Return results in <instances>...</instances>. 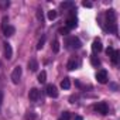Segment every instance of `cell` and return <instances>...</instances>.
<instances>
[{
    "instance_id": "cell-30",
    "label": "cell",
    "mask_w": 120,
    "mask_h": 120,
    "mask_svg": "<svg viewBox=\"0 0 120 120\" xmlns=\"http://www.w3.org/2000/svg\"><path fill=\"white\" fill-rule=\"evenodd\" d=\"M74 120H83V119H82V116H75Z\"/></svg>"
},
{
    "instance_id": "cell-22",
    "label": "cell",
    "mask_w": 120,
    "mask_h": 120,
    "mask_svg": "<svg viewBox=\"0 0 120 120\" xmlns=\"http://www.w3.org/2000/svg\"><path fill=\"white\" fill-rule=\"evenodd\" d=\"M44 44H45V37H41V38H40V41L37 42V49H42Z\"/></svg>"
},
{
    "instance_id": "cell-29",
    "label": "cell",
    "mask_w": 120,
    "mask_h": 120,
    "mask_svg": "<svg viewBox=\"0 0 120 120\" xmlns=\"http://www.w3.org/2000/svg\"><path fill=\"white\" fill-rule=\"evenodd\" d=\"M3 103V90H0V106Z\"/></svg>"
},
{
    "instance_id": "cell-11",
    "label": "cell",
    "mask_w": 120,
    "mask_h": 120,
    "mask_svg": "<svg viewBox=\"0 0 120 120\" xmlns=\"http://www.w3.org/2000/svg\"><path fill=\"white\" fill-rule=\"evenodd\" d=\"M119 56H120V52H119L117 49H114V51L112 52V55H110V58H112V62H113L114 65H117V62H119Z\"/></svg>"
},
{
    "instance_id": "cell-18",
    "label": "cell",
    "mask_w": 120,
    "mask_h": 120,
    "mask_svg": "<svg viewBox=\"0 0 120 120\" xmlns=\"http://www.w3.org/2000/svg\"><path fill=\"white\" fill-rule=\"evenodd\" d=\"M90 64H92L93 67H99V65H100V59H99L98 56H90Z\"/></svg>"
},
{
    "instance_id": "cell-1",
    "label": "cell",
    "mask_w": 120,
    "mask_h": 120,
    "mask_svg": "<svg viewBox=\"0 0 120 120\" xmlns=\"http://www.w3.org/2000/svg\"><path fill=\"white\" fill-rule=\"evenodd\" d=\"M21 74H23V69H21V67H20V65H17V67L13 69V72H11V82H13L14 85H17V83L20 82Z\"/></svg>"
},
{
    "instance_id": "cell-23",
    "label": "cell",
    "mask_w": 120,
    "mask_h": 120,
    "mask_svg": "<svg viewBox=\"0 0 120 120\" xmlns=\"http://www.w3.org/2000/svg\"><path fill=\"white\" fill-rule=\"evenodd\" d=\"M35 113L34 112H28L27 114H26V120H35Z\"/></svg>"
},
{
    "instance_id": "cell-19",
    "label": "cell",
    "mask_w": 120,
    "mask_h": 120,
    "mask_svg": "<svg viewBox=\"0 0 120 120\" xmlns=\"http://www.w3.org/2000/svg\"><path fill=\"white\" fill-rule=\"evenodd\" d=\"M9 6H10L9 0H0V9H2V10H6Z\"/></svg>"
},
{
    "instance_id": "cell-2",
    "label": "cell",
    "mask_w": 120,
    "mask_h": 120,
    "mask_svg": "<svg viewBox=\"0 0 120 120\" xmlns=\"http://www.w3.org/2000/svg\"><path fill=\"white\" fill-rule=\"evenodd\" d=\"M95 110H96L98 113H100V114H107L109 107H107V105H106L105 102H100V103L95 105Z\"/></svg>"
},
{
    "instance_id": "cell-7",
    "label": "cell",
    "mask_w": 120,
    "mask_h": 120,
    "mask_svg": "<svg viewBox=\"0 0 120 120\" xmlns=\"http://www.w3.org/2000/svg\"><path fill=\"white\" fill-rule=\"evenodd\" d=\"M38 96H40V90H38L37 88H33V89H30V93H28V98H30V100L35 102V100L38 99Z\"/></svg>"
},
{
    "instance_id": "cell-26",
    "label": "cell",
    "mask_w": 120,
    "mask_h": 120,
    "mask_svg": "<svg viewBox=\"0 0 120 120\" xmlns=\"http://www.w3.org/2000/svg\"><path fill=\"white\" fill-rule=\"evenodd\" d=\"M37 19H38V20H40V21H42V11H41V10H40V9H38V10H37Z\"/></svg>"
},
{
    "instance_id": "cell-25",
    "label": "cell",
    "mask_w": 120,
    "mask_h": 120,
    "mask_svg": "<svg viewBox=\"0 0 120 120\" xmlns=\"http://www.w3.org/2000/svg\"><path fill=\"white\" fill-rule=\"evenodd\" d=\"M68 31H69V30H68L67 27H65V28L62 27V28H59V31H58V33H59V34H62V35H67V34H68Z\"/></svg>"
},
{
    "instance_id": "cell-28",
    "label": "cell",
    "mask_w": 120,
    "mask_h": 120,
    "mask_svg": "<svg viewBox=\"0 0 120 120\" xmlns=\"http://www.w3.org/2000/svg\"><path fill=\"white\" fill-rule=\"evenodd\" d=\"M113 51H114V49H113V48H112V47H109V48H107V49H106V54H107V55H109V56H110V55H112V52H113Z\"/></svg>"
},
{
    "instance_id": "cell-24",
    "label": "cell",
    "mask_w": 120,
    "mask_h": 120,
    "mask_svg": "<svg viewBox=\"0 0 120 120\" xmlns=\"http://www.w3.org/2000/svg\"><path fill=\"white\" fill-rule=\"evenodd\" d=\"M69 119H71V113L69 112H64L62 116L59 117V120H69Z\"/></svg>"
},
{
    "instance_id": "cell-9",
    "label": "cell",
    "mask_w": 120,
    "mask_h": 120,
    "mask_svg": "<svg viewBox=\"0 0 120 120\" xmlns=\"http://www.w3.org/2000/svg\"><path fill=\"white\" fill-rule=\"evenodd\" d=\"M92 49H93L95 52H100V51L103 49V47H102V42H100V40H95V41L92 42Z\"/></svg>"
},
{
    "instance_id": "cell-5",
    "label": "cell",
    "mask_w": 120,
    "mask_h": 120,
    "mask_svg": "<svg viewBox=\"0 0 120 120\" xmlns=\"http://www.w3.org/2000/svg\"><path fill=\"white\" fill-rule=\"evenodd\" d=\"M68 45L72 47V48H81V41H79V38H76V37H71V38L68 40Z\"/></svg>"
},
{
    "instance_id": "cell-4",
    "label": "cell",
    "mask_w": 120,
    "mask_h": 120,
    "mask_svg": "<svg viewBox=\"0 0 120 120\" xmlns=\"http://www.w3.org/2000/svg\"><path fill=\"white\" fill-rule=\"evenodd\" d=\"M47 95L49 96V98H58V89H56V86H54V85H47Z\"/></svg>"
},
{
    "instance_id": "cell-10",
    "label": "cell",
    "mask_w": 120,
    "mask_h": 120,
    "mask_svg": "<svg viewBox=\"0 0 120 120\" xmlns=\"http://www.w3.org/2000/svg\"><path fill=\"white\" fill-rule=\"evenodd\" d=\"M76 27V19L74 17V16H71L68 20H67V28L69 30V28H75Z\"/></svg>"
},
{
    "instance_id": "cell-16",
    "label": "cell",
    "mask_w": 120,
    "mask_h": 120,
    "mask_svg": "<svg viewBox=\"0 0 120 120\" xmlns=\"http://www.w3.org/2000/svg\"><path fill=\"white\" fill-rule=\"evenodd\" d=\"M61 7L62 9H72V7H75V3L74 2H64V3H61Z\"/></svg>"
},
{
    "instance_id": "cell-17",
    "label": "cell",
    "mask_w": 120,
    "mask_h": 120,
    "mask_svg": "<svg viewBox=\"0 0 120 120\" xmlns=\"http://www.w3.org/2000/svg\"><path fill=\"white\" fill-rule=\"evenodd\" d=\"M7 27H9V17H7V16H4V17L2 19V30L4 31Z\"/></svg>"
},
{
    "instance_id": "cell-13",
    "label": "cell",
    "mask_w": 120,
    "mask_h": 120,
    "mask_svg": "<svg viewBox=\"0 0 120 120\" xmlns=\"http://www.w3.org/2000/svg\"><path fill=\"white\" fill-rule=\"evenodd\" d=\"M3 33H4V35H6V37H11V35L16 33V28H14L13 26H9V27H7Z\"/></svg>"
},
{
    "instance_id": "cell-12",
    "label": "cell",
    "mask_w": 120,
    "mask_h": 120,
    "mask_svg": "<svg viewBox=\"0 0 120 120\" xmlns=\"http://www.w3.org/2000/svg\"><path fill=\"white\" fill-rule=\"evenodd\" d=\"M67 68H68L69 71L76 69V68H78V61H75V59H69L68 64H67Z\"/></svg>"
},
{
    "instance_id": "cell-8",
    "label": "cell",
    "mask_w": 120,
    "mask_h": 120,
    "mask_svg": "<svg viewBox=\"0 0 120 120\" xmlns=\"http://www.w3.org/2000/svg\"><path fill=\"white\" fill-rule=\"evenodd\" d=\"M27 65H28V69H30V71H33V72L38 69V61H37L35 58H31L30 61H28V64H27Z\"/></svg>"
},
{
    "instance_id": "cell-27",
    "label": "cell",
    "mask_w": 120,
    "mask_h": 120,
    "mask_svg": "<svg viewBox=\"0 0 120 120\" xmlns=\"http://www.w3.org/2000/svg\"><path fill=\"white\" fill-rule=\"evenodd\" d=\"M82 6H83V7L90 9V7H92V3H90V2H83V3H82Z\"/></svg>"
},
{
    "instance_id": "cell-3",
    "label": "cell",
    "mask_w": 120,
    "mask_h": 120,
    "mask_svg": "<svg viewBox=\"0 0 120 120\" xmlns=\"http://www.w3.org/2000/svg\"><path fill=\"white\" fill-rule=\"evenodd\" d=\"M96 79L99 83H106L107 82V72L105 69H100L98 74H96Z\"/></svg>"
},
{
    "instance_id": "cell-21",
    "label": "cell",
    "mask_w": 120,
    "mask_h": 120,
    "mask_svg": "<svg viewBox=\"0 0 120 120\" xmlns=\"http://www.w3.org/2000/svg\"><path fill=\"white\" fill-rule=\"evenodd\" d=\"M47 17H48V20H54V19H56V11H55V10H49L48 14H47Z\"/></svg>"
},
{
    "instance_id": "cell-15",
    "label": "cell",
    "mask_w": 120,
    "mask_h": 120,
    "mask_svg": "<svg viewBox=\"0 0 120 120\" xmlns=\"http://www.w3.org/2000/svg\"><path fill=\"white\" fill-rule=\"evenodd\" d=\"M45 81H47V72L45 71H41L38 74V82L40 83H45Z\"/></svg>"
},
{
    "instance_id": "cell-31",
    "label": "cell",
    "mask_w": 120,
    "mask_h": 120,
    "mask_svg": "<svg viewBox=\"0 0 120 120\" xmlns=\"http://www.w3.org/2000/svg\"><path fill=\"white\" fill-rule=\"evenodd\" d=\"M0 68H2V62H0Z\"/></svg>"
},
{
    "instance_id": "cell-20",
    "label": "cell",
    "mask_w": 120,
    "mask_h": 120,
    "mask_svg": "<svg viewBox=\"0 0 120 120\" xmlns=\"http://www.w3.org/2000/svg\"><path fill=\"white\" fill-rule=\"evenodd\" d=\"M52 51L54 52H58L59 51V41L58 40H54L52 41Z\"/></svg>"
},
{
    "instance_id": "cell-6",
    "label": "cell",
    "mask_w": 120,
    "mask_h": 120,
    "mask_svg": "<svg viewBox=\"0 0 120 120\" xmlns=\"http://www.w3.org/2000/svg\"><path fill=\"white\" fill-rule=\"evenodd\" d=\"M3 45H4V55H6V58H7V59H11V58H13V49H11V45H10L9 42H4Z\"/></svg>"
},
{
    "instance_id": "cell-14",
    "label": "cell",
    "mask_w": 120,
    "mask_h": 120,
    "mask_svg": "<svg viewBox=\"0 0 120 120\" xmlns=\"http://www.w3.org/2000/svg\"><path fill=\"white\" fill-rule=\"evenodd\" d=\"M61 88H62V89H69V88H71V81H69V78H64V79L61 81Z\"/></svg>"
}]
</instances>
